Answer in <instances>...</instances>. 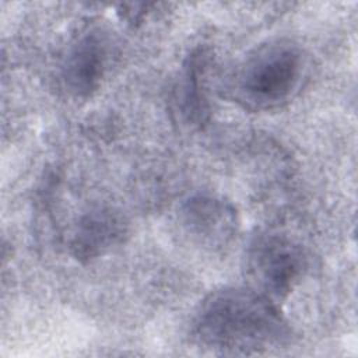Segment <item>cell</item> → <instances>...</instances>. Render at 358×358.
Here are the masks:
<instances>
[{
    "mask_svg": "<svg viewBox=\"0 0 358 358\" xmlns=\"http://www.w3.org/2000/svg\"><path fill=\"white\" fill-rule=\"evenodd\" d=\"M208 56L206 49L201 48L192 52L185 67L180 87V110L187 122L196 124L204 123L208 116V102L204 92V76L208 66Z\"/></svg>",
    "mask_w": 358,
    "mask_h": 358,
    "instance_id": "obj_7",
    "label": "cell"
},
{
    "mask_svg": "<svg viewBox=\"0 0 358 358\" xmlns=\"http://www.w3.org/2000/svg\"><path fill=\"white\" fill-rule=\"evenodd\" d=\"M126 234L127 224L120 213L108 207L91 210L76 227L71 239L73 255L81 262H90L119 245Z\"/></svg>",
    "mask_w": 358,
    "mask_h": 358,
    "instance_id": "obj_6",
    "label": "cell"
},
{
    "mask_svg": "<svg viewBox=\"0 0 358 358\" xmlns=\"http://www.w3.org/2000/svg\"><path fill=\"white\" fill-rule=\"evenodd\" d=\"M194 341L220 355H252L284 345L291 329L277 302L246 287H225L210 292L199 305L193 322Z\"/></svg>",
    "mask_w": 358,
    "mask_h": 358,
    "instance_id": "obj_1",
    "label": "cell"
},
{
    "mask_svg": "<svg viewBox=\"0 0 358 358\" xmlns=\"http://www.w3.org/2000/svg\"><path fill=\"white\" fill-rule=\"evenodd\" d=\"M306 57L289 39H274L257 46L238 67L234 98L252 110H271L289 102L302 85Z\"/></svg>",
    "mask_w": 358,
    "mask_h": 358,
    "instance_id": "obj_2",
    "label": "cell"
},
{
    "mask_svg": "<svg viewBox=\"0 0 358 358\" xmlns=\"http://www.w3.org/2000/svg\"><path fill=\"white\" fill-rule=\"evenodd\" d=\"M108 60L106 42L99 32L83 35L69 50L63 66L66 88L80 98L90 96L101 85Z\"/></svg>",
    "mask_w": 358,
    "mask_h": 358,
    "instance_id": "obj_5",
    "label": "cell"
},
{
    "mask_svg": "<svg viewBox=\"0 0 358 358\" xmlns=\"http://www.w3.org/2000/svg\"><path fill=\"white\" fill-rule=\"evenodd\" d=\"M306 256L299 243L287 235H257L248 250V271L253 288L273 299H284L301 281Z\"/></svg>",
    "mask_w": 358,
    "mask_h": 358,
    "instance_id": "obj_3",
    "label": "cell"
},
{
    "mask_svg": "<svg viewBox=\"0 0 358 358\" xmlns=\"http://www.w3.org/2000/svg\"><path fill=\"white\" fill-rule=\"evenodd\" d=\"M179 220L194 242L208 248L227 245L236 229L234 207L211 194H196L185 201Z\"/></svg>",
    "mask_w": 358,
    "mask_h": 358,
    "instance_id": "obj_4",
    "label": "cell"
}]
</instances>
